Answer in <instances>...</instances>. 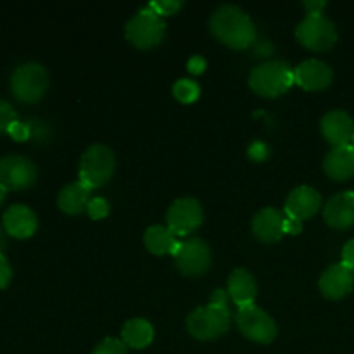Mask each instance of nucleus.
Returning <instances> with one entry per match:
<instances>
[{"instance_id":"nucleus-29","label":"nucleus","mask_w":354,"mask_h":354,"mask_svg":"<svg viewBox=\"0 0 354 354\" xmlns=\"http://www.w3.org/2000/svg\"><path fill=\"white\" fill-rule=\"evenodd\" d=\"M7 133L14 138L16 142H24L28 138H31V130H30V123H21L19 120L16 123L10 124L9 131Z\"/></svg>"},{"instance_id":"nucleus-23","label":"nucleus","mask_w":354,"mask_h":354,"mask_svg":"<svg viewBox=\"0 0 354 354\" xmlns=\"http://www.w3.org/2000/svg\"><path fill=\"white\" fill-rule=\"evenodd\" d=\"M178 242V237L168 227H162V225H152L144 234L145 249L156 256L171 254Z\"/></svg>"},{"instance_id":"nucleus-9","label":"nucleus","mask_w":354,"mask_h":354,"mask_svg":"<svg viewBox=\"0 0 354 354\" xmlns=\"http://www.w3.org/2000/svg\"><path fill=\"white\" fill-rule=\"evenodd\" d=\"M175 265L178 272L185 277H201L211 268V249L203 239L189 237L178 242L175 251Z\"/></svg>"},{"instance_id":"nucleus-10","label":"nucleus","mask_w":354,"mask_h":354,"mask_svg":"<svg viewBox=\"0 0 354 354\" xmlns=\"http://www.w3.org/2000/svg\"><path fill=\"white\" fill-rule=\"evenodd\" d=\"M204 211L203 206L194 197H180L169 206L166 213V227L176 237H187L194 234L203 225Z\"/></svg>"},{"instance_id":"nucleus-15","label":"nucleus","mask_w":354,"mask_h":354,"mask_svg":"<svg viewBox=\"0 0 354 354\" xmlns=\"http://www.w3.org/2000/svg\"><path fill=\"white\" fill-rule=\"evenodd\" d=\"M318 286H320L322 294H324L327 299H342V297H346L353 290L354 270L342 265V263L328 266V268L322 273Z\"/></svg>"},{"instance_id":"nucleus-36","label":"nucleus","mask_w":354,"mask_h":354,"mask_svg":"<svg viewBox=\"0 0 354 354\" xmlns=\"http://www.w3.org/2000/svg\"><path fill=\"white\" fill-rule=\"evenodd\" d=\"M7 248V232L6 228L0 227V252Z\"/></svg>"},{"instance_id":"nucleus-33","label":"nucleus","mask_w":354,"mask_h":354,"mask_svg":"<svg viewBox=\"0 0 354 354\" xmlns=\"http://www.w3.org/2000/svg\"><path fill=\"white\" fill-rule=\"evenodd\" d=\"M187 68H189V71L194 73V75H201V73L206 69V59H204L203 55H194V57L189 59V62H187Z\"/></svg>"},{"instance_id":"nucleus-19","label":"nucleus","mask_w":354,"mask_h":354,"mask_svg":"<svg viewBox=\"0 0 354 354\" xmlns=\"http://www.w3.org/2000/svg\"><path fill=\"white\" fill-rule=\"evenodd\" d=\"M228 297L237 304V308H245L254 304L258 296V283L251 272L245 268H237L228 277Z\"/></svg>"},{"instance_id":"nucleus-20","label":"nucleus","mask_w":354,"mask_h":354,"mask_svg":"<svg viewBox=\"0 0 354 354\" xmlns=\"http://www.w3.org/2000/svg\"><path fill=\"white\" fill-rule=\"evenodd\" d=\"M324 169L328 178L335 182H344L354 176V145L334 147L324 161Z\"/></svg>"},{"instance_id":"nucleus-1","label":"nucleus","mask_w":354,"mask_h":354,"mask_svg":"<svg viewBox=\"0 0 354 354\" xmlns=\"http://www.w3.org/2000/svg\"><path fill=\"white\" fill-rule=\"evenodd\" d=\"M211 33L235 50H244L251 47L258 38L254 23L251 17L237 6H221L209 17Z\"/></svg>"},{"instance_id":"nucleus-27","label":"nucleus","mask_w":354,"mask_h":354,"mask_svg":"<svg viewBox=\"0 0 354 354\" xmlns=\"http://www.w3.org/2000/svg\"><path fill=\"white\" fill-rule=\"evenodd\" d=\"M17 121V113L9 102L0 100V133H7L10 124Z\"/></svg>"},{"instance_id":"nucleus-30","label":"nucleus","mask_w":354,"mask_h":354,"mask_svg":"<svg viewBox=\"0 0 354 354\" xmlns=\"http://www.w3.org/2000/svg\"><path fill=\"white\" fill-rule=\"evenodd\" d=\"M248 154H249V158L252 159V161H265V159L270 156V149H268V145L265 144V142L256 140V142H252L251 145H249Z\"/></svg>"},{"instance_id":"nucleus-13","label":"nucleus","mask_w":354,"mask_h":354,"mask_svg":"<svg viewBox=\"0 0 354 354\" xmlns=\"http://www.w3.org/2000/svg\"><path fill=\"white\" fill-rule=\"evenodd\" d=\"M322 207V196L318 190L313 187L301 185L296 187L292 192L289 194L283 206V213L286 216L294 218L297 221H304L313 218Z\"/></svg>"},{"instance_id":"nucleus-28","label":"nucleus","mask_w":354,"mask_h":354,"mask_svg":"<svg viewBox=\"0 0 354 354\" xmlns=\"http://www.w3.org/2000/svg\"><path fill=\"white\" fill-rule=\"evenodd\" d=\"M149 9L154 10L158 16H169V14H175L176 10L182 7V2H173V0H165V2H151L149 3Z\"/></svg>"},{"instance_id":"nucleus-14","label":"nucleus","mask_w":354,"mask_h":354,"mask_svg":"<svg viewBox=\"0 0 354 354\" xmlns=\"http://www.w3.org/2000/svg\"><path fill=\"white\" fill-rule=\"evenodd\" d=\"M320 130L325 140L334 147L353 144L354 121L346 111H328L320 121Z\"/></svg>"},{"instance_id":"nucleus-32","label":"nucleus","mask_w":354,"mask_h":354,"mask_svg":"<svg viewBox=\"0 0 354 354\" xmlns=\"http://www.w3.org/2000/svg\"><path fill=\"white\" fill-rule=\"evenodd\" d=\"M303 232V221H297L294 218L286 216L283 221V234L286 235H299Z\"/></svg>"},{"instance_id":"nucleus-6","label":"nucleus","mask_w":354,"mask_h":354,"mask_svg":"<svg viewBox=\"0 0 354 354\" xmlns=\"http://www.w3.org/2000/svg\"><path fill=\"white\" fill-rule=\"evenodd\" d=\"M48 88V73L38 62H26L14 69L10 76V92L19 102L35 104Z\"/></svg>"},{"instance_id":"nucleus-31","label":"nucleus","mask_w":354,"mask_h":354,"mask_svg":"<svg viewBox=\"0 0 354 354\" xmlns=\"http://www.w3.org/2000/svg\"><path fill=\"white\" fill-rule=\"evenodd\" d=\"M10 280H12V268H10L3 252H0V289H6Z\"/></svg>"},{"instance_id":"nucleus-24","label":"nucleus","mask_w":354,"mask_h":354,"mask_svg":"<svg viewBox=\"0 0 354 354\" xmlns=\"http://www.w3.org/2000/svg\"><path fill=\"white\" fill-rule=\"evenodd\" d=\"M173 95L178 102L182 104H192L199 99L201 95V86L197 85L194 80L182 78L173 85Z\"/></svg>"},{"instance_id":"nucleus-26","label":"nucleus","mask_w":354,"mask_h":354,"mask_svg":"<svg viewBox=\"0 0 354 354\" xmlns=\"http://www.w3.org/2000/svg\"><path fill=\"white\" fill-rule=\"evenodd\" d=\"M109 203L104 197H93V199H90L88 206H86V213L92 220H102L109 214Z\"/></svg>"},{"instance_id":"nucleus-3","label":"nucleus","mask_w":354,"mask_h":354,"mask_svg":"<svg viewBox=\"0 0 354 354\" xmlns=\"http://www.w3.org/2000/svg\"><path fill=\"white\" fill-rule=\"evenodd\" d=\"M296 83L294 69L286 61H265L256 66L249 75V85L258 95L275 99L283 95Z\"/></svg>"},{"instance_id":"nucleus-22","label":"nucleus","mask_w":354,"mask_h":354,"mask_svg":"<svg viewBox=\"0 0 354 354\" xmlns=\"http://www.w3.org/2000/svg\"><path fill=\"white\" fill-rule=\"evenodd\" d=\"M121 341L127 344V348L145 349L154 341V327L145 318H130L123 325Z\"/></svg>"},{"instance_id":"nucleus-12","label":"nucleus","mask_w":354,"mask_h":354,"mask_svg":"<svg viewBox=\"0 0 354 354\" xmlns=\"http://www.w3.org/2000/svg\"><path fill=\"white\" fill-rule=\"evenodd\" d=\"M294 80L306 92H320L330 86L334 71L320 59H308L294 69Z\"/></svg>"},{"instance_id":"nucleus-38","label":"nucleus","mask_w":354,"mask_h":354,"mask_svg":"<svg viewBox=\"0 0 354 354\" xmlns=\"http://www.w3.org/2000/svg\"><path fill=\"white\" fill-rule=\"evenodd\" d=\"M353 145H354V138H353Z\"/></svg>"},{"instance_id":"nucleus-25","label":"nucleus","mask_w":354,"mask_h":354,"mask_svg":"<svg viewBox=\"0 0 354 354\" xmlns=\"http://www.w3.org/2000/svg\"><path fill=\"white\" fill-rule=\"evenodd\" d=\"M92 354H127V344L121 339L107 337L95 346Z\"/></svg>"},{"instance_id":"nucleus-35","label":"nucleus","mask_w":354,"mask_h":354,"mask_svg":"<svg viewBox=\"0 0 354 354\" xmlns=\"http://www.w3.org/2000/svg\"><path fill=\"white\" fill-rule=\"evenodd\" d=\"M304 7L308 9V14H318L325 7V2H304Z\"/></svg>"},{"instance_id":"nucleus-7","label":"nucleus","mask_w":354,"mask_h":354,"mask_svg":"<svg viewBox=\"0 0 354 354\" xmlns=\"http://www.w3.org/2000/svg\"><path fill=\"white\" fill-rule=\"evenodd\" d=\"M296 38L310 50L325 52L337 41V30L335 24L322 12L306 14V17L297 24Z\"/></svg>"},{"instance_id":"nucleus-11","label":"nucleus","mask_w":354,"mask_h":354,"mask_svg":"<svg viewBox=\"0 0 354 354\" xmlns=\"http://www.w3.org/2000/svg\"><path fill=\"white\" fill-rule=\"evenodd\" d=\"M37 176V166L24 156L9 154L0 159V183L7 190L30 189Z\"/></svg>"},{"instance_id":"nucleus-4","label":"nucleus","mask_w":354,"mask_h":354,"mask_svg":"<svg viewBox=\"0 0 354 354\" xmlns=\"http://www.w3.org/2000/svg\"><path fill=\"white\" fill-rule=\"evenodd\" d=\"M116 159L114 152L107 145H90L80 161V182L85 183L88 189H99L113 178Z\"/></svg>"},{"instance_id":"nucleus-2","label":"nucleus","mask_w":354,"mask_h":354,"mask_svg":"<svg viewBox=\"0 0 354 354\" xmlns=\"http://www.w3.org/2000/svg\"><path fill=\"white\" fill-rule=\"evenodd\" d=\"M232 315L228 303H211L199 306L187 317V330L199 341H214L230 328Z\"/></svg>"},{"instance_id":"nucleus-21","label":"nucleus","mask_w":354,"mask_h":354,"mask_svg":"<svg viewBox=\"0 0 354 354\" xmlns=\"http://www.w3.org/2000/svg\"><path fill=\"white\" fill-rule=\"evenodd\" d=\"M90 192H92V189H88L80 180L68 183L57 196L59 209L66 214H71V216L83 213L90 203Z\"/></svg>"},{"instance_id":"nucleus-5","label":"nucleus","mask_w":354,"mask_h":354,"mask_svg":"<svg viewBox=\"0 0 354 354\" xmlns=\"http://www.w3.org/2000/svg\"><path fill=\"white\" fill-rule=\"evenodd\" d=\"M166 35V23L161 16L151 10L149 7L138 10L137 14L128 19L124 26V37L137 48L147 50L162 41Z\"/></svg>"},{"instance_id":"nucleus-8","label":"nucleus","mask_w":354,"mask_h":354,"mask_svg":"<svg viewBox=\"0 0 354 354\" xmlns=\"http://www.w3.org/2000/svg\"><path fill=\"white\" fill-rule=\"evenodd\" d=\"M235 322H237L241 334L248 337L249 341L258 342V344H270V342L275 341L277 334H279L275 320L256 304L239 308Z\"/></svg>"},{"instance_id":"nucleus-18","label":"nucleus","mask_w":354,"mask_h":354,"mask_svg":"<svg viewBox=\"0 0 354 354\" xmlns=\"http://www.w3.org/2000/svg\"><path fill=\"white\" fill-rule=\"evenodd\" d=\"M327 225L335 230H346L354 225V192H341L327 201L324 207Z\"/></svg>"},{"instance_id":"nucleus-37","label":"nucleus","mask_w":354,"mask_h":354,"mask_svg":"<svg viewBox=\"0 0 354 354\" xmlns=\"http://www.w3.org/2000/svg\"><path fill=\"white\" fill-rule=\"evenodd\" d=\"M7 192H9V190H7L6 187H3L2 183H0V206H2V203H3V201H6Z\"/></svg>"},{"instance_id":"nucleus-16","label":"nucleus","mask_w":354,"mask_h":354,"mask_svg":"<svg viewBox=\"0 0 354 354\" xmlns=\"http://www.w3.org/2000/svg\"><path fill=\"white\" fill-rule=\"evenodd\" d=\"M283 221L286 213L275 207H265L252 218V234L263 244H273L283 237Z\"/></svg>"},{"instance_id":"nucleus-34","label":"nucleus","mask_w":354,"mask_h":354,"mask_svg":"<svg viewBox=\"0 0 354 354\" xmlns=\"http://www.w3.org/2000/svg\"><path fill=\"white\" fill-rule=\"evenodd\" d=\"M342 265L349 266L354 270V239L349 241L342 249Z\"/></svg>"},{"instance_id":"nucleus-17","label":"nucleus","mask_w":354,"mask_h":354,"mask_svg":"<svg viewBox=\"0 0 354 354\" xmlns=\"http://www.w3.org/2000/svg\"><path fill=\"white\" fill-rule=\"evenodd\" d=\"M2 223L7 235H12L16 239L31 237L38 227L37 214L24 204H14V206L7 207L2 216Z\"/></svg>"}]
</instances>
